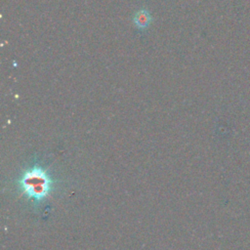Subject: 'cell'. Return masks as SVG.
Wrapping results in <instances>:
<instances>
[{
    "label": "cell",
    "mask_w": 250,
    "mask_h": 250,
    "mask_svg": "<svg viewBox=\"0 0 250 250\" xmlns=\"http://www.w3.org/2000/svg\"><path fill=\"white\" fill-rule=\"evenodd\" d=\"M54 184L51 175L39 165L27 168L18 181L21 193L35 204L42 202L51 193Z\"/></svg>",
    "instance_id": "6da1fadb"
},
{
    "label": "cell",
    "mask_w": 250,
    "mask_h": 250,
    "mask_svg": "<svg viewBox=\"0 0 250 250\" xmlns=\"http://www.w3.org/2000/svg\"><path fill=\"white\" fill-rule=\"evenodd\" d=\"M152 21V18L149 12L146 9H142L138 11L133 17V22L137 28L144 30L148 27L150 22Z\"/></svg>",
    "instance_id": "7a4b0ae2"
}]
</instances>
